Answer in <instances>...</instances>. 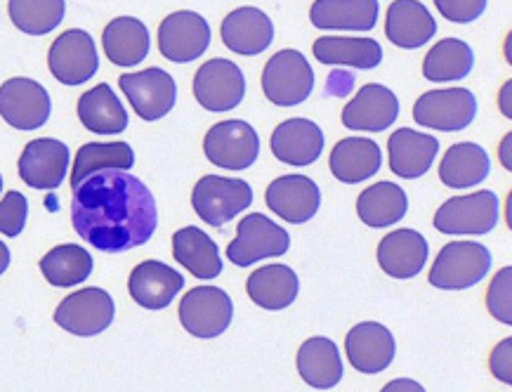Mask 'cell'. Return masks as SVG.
<instances>
[{
  "instance_id": "cell-6",
  "label": "cell",
  "mask_w": 512,
  "mask_h": 392,
  "mask_svg": "<svg viewBox=\"0 0 512 392\" xmlns=\"http://www.w3.org/2000/svg\"><path fill=\"white\" fill-rule=\"evenodd\" d=\"M234 317L232 298L218 286H196L180 300V322L196 338H218Z\"/></svg>"
},
{
  "instance_id": "cell-31",
  "label": "cell",
  "mask_w": 512,
  "mask_h": 392,
  "mask_svg": "<svg viewBox=\"0 0 512 392\" xmlns=\"http://www.w3.org/2000/svg\"><path fill=\"white\" fill-rule=\"evenodd\" d=\"M298 371L314 390H331L343 381V359L338 345L328 338H310L298 350Z\"/></svg>"
},
{
  "instance_id": "cell-17",
  "label": "cell",
  "mask_w": 512,
  "mask_h": 392,
  "mask_svg": "<svg viewBox=\"0 0 512 392\" xmlns=\"http://www.w3.org/2000/svg\"><path fill=\"white\" fill-rule=\"evenodd\" d=\"M265 201L269 211L293 225L312 220L321 206V192L317 182L305 175H284L267 187Z\"/></svg>"
},
{
  "instance_id": "cell-42",
  "label": "cell",
  "mask_w": 512,
  "mask_h": 392,
  "mask_svg": "<svg viewBox=\"0 0 512 392\" xmlns=\"http://www.w3.org/2000/svg\"><path fill=\"white\" fill-rule=\"evenodd\" d=\"M435 5L449 22L458 24L475 22L487 10V0H435Z\"/></svg>"
},
{
  "instance_id": "cell-45",
  "label": "cell",
  "mask_w": 512,
  "mask_h": 392,
  "mask_svg": "<svg viewBox=\"0 0 512 392\" xmlns=\"http://www.w3.org/2000/svg\"><path fill=\"white\" fill-rule=\"evenodd\" d=\"M399 385H404V388H411V390H423V385H418V383H406V381H402V383H390L387 385V390H395V388H399Z\"/></svg>"
},
{
  "instance_id": "cell-14",
  "label": "cell",
  "mask_w": 512,
  "mask_h": 392,
  "mask_svg": "<svg viewBox=\"0 0 512 392\" xmlns=\"http://www.w3.org/2000/svg\"><path fill=\"white\" fill-rule=\"evenodd\" d=\"M210 45V26L199 12L180 10L159 26V50L166 60L187 64L199 60Z\"/></svg>"
},
{
  "instance_id": "cell-34",
  "label": "cell",
  "mask_w": 512,
  "mask_h": 392,
  "mask_svg": "<svg viewBox=\"0 0 512 392\" xmlns=\"http://www.w3.org/2000/svg\"><path fill=\"white\" fill-rule=\"evenodd\" d=\"M491 173V159L475 142H458L439 163V178L446 187L468 189L484 182Z\"/></svg>"
},
{
  "instance_id": "cell-10",
  "label": "cell",
  "mask_w": 512,
  "mask_h": 392,
  "mask_svg": "<svg viewBox=\"0 0 512 392\" xmlns=\"http://www.w3.org/2000/svg\"><path fill=\"white\" fill-rule=\"evenodd\" d=\"M208 161L227 171H244L260 154V137L246 121H220L208 130L203 140Z\"/></svg>"
},
{
  "instance_id": "cell-26",
  "label": "cell",
  "mask_w": 512,
  "mask_h": 392,
  "mask_svg": "<svg viewBox=\"0 0 512 392\" xmlns=\"http://www.w3.org/2000/svg\"><path fill=\"white\" fill-rule=\"evenodd\" d=\"M331 173L345 185H357L378 175L383 166V154L376 140L366 137H345L333 147L331 159H328Z\"/></svg>"
},
{
  "instance_id": "cell-18",
  "label": "cell",
  "mask_w": 512,
  "mask_h": 392,
  "mask_svg": "<svg viewBox=\"0 0 512 392\" xmlns=\"http://www.w3.org/2000/svg\"><path fill=\"white\" fill-rule=\"evenodd\" d=\"M185 289V277L159 260H144L130 272L128 291L144 310H166L177 293Z\"/></svg>"
},
{
  "instance_id": "cell-13",
  "label": "cell",
  "mask_w": 512,
  "mask_h": 392,
  "mask_svg": "<svg viewBox=\"0 0 512 392\" xmlns=\"http://www.w3.org/2000/svg\"><path fill=\"white\" fill-rule=\"evenodd\" d=\"M52 102L48 90L31 78H10L0 86V116L17 130H36L48 123Z\"/></svg>"
},
{
  "instance_id": "cell-29",
  "label": "cell",
  "mask_w": 512,
  "mask_h": 392,
  "mask_svg": "<svg viewBox=\"0 0 512 392\" xmlns=\"http://www.w3.org/2000/svg\"><path fill=\"white\" fill-rule=\"evenodd\" d=\"M78 119L95 135H118L128 128V111L109 83H100L78 100Z\"/></svg>"
},
{
  "instance_id": "cell-38",
  "label": "cell",
  "mask_w": 512,
  "mask_h": 392,
  "mask_svg": "<svg viewBox=\"0 0 512 392\" xmlns=\"http://www.w3.org/2000/svg\"><path fill=\"white\" fill-rule=\"evenodd\" d=\"M93 256L76 244L55 246L45 253L41 260V272L48 284L57 289H71V286L83 284L93 272Z\"/></svg>"
},
{
  "instance_id": "cell-2",
  "label": "cell",
  "mask_w": 512,
  "mask_h": 392,
  "mask_svg": "<svg viewBox=\"0 0 512 392\" xmlns=\"http://www.w3.org/2000/svg\"><path fill=\"white\" fill-rule=\"evenodd\" d=\"M491 270V253L475 241L446 244L430 270V284L442 291H463L482 282Z\"/></svg>"
},
{
  "instance_id": "cell-12",
  "label": "cell",
  "mask_w": 512,
  "mask_h": 392,
  "mask_svg": "<svg viewBox=\"0 0 512 392\" xmlns=\"http://www.w3.org/2000/svg\"><path fill=\"white\" fill-rule=\"evenodd\" d=\"M118 86L133 104L135 114L142 121H159L170 114L177 100V86L173 76L159 67L137 71V74H123Z\"/></svg>"
},
{
  "instance_id": "cell-25",
  "label": "cell",
  "mask_w": 512,
  "mask_h": 392,
  "mask_svg": "<svg viewBox=\"0 0 512 392\" xmlns=\"http://www.w3.org/2000/svg\"><path fill=\"white\" fill-rule=\"evenodd\" d=\"M428 241L416 230H397L385 234L378 244V265L395 279H413L428 260Z\"/></svg>"
},
{
  "instance_id": "cell-35",
  "label": "cell",
  "mask_w": 512,
  "mask_h": 392,
  "mask_svg": "<svg viewBox=\"0 0 512 392\" xmlns=\"http://www.w3.org/2000/svg\"><path fill=\"white\" fill-rule=\"evenodd\" d=\"M409 211L406 192L395 182H378L359 194L357 213L359 220L369 227H390L399 222Z\"/></svg>"
},
{
  "instance_id": "cell-39",
  "label": "cell",
  "mask_w": 512,
  "mask_h": 392,
  "mask_svg": "<svg viewBox=\"0 0 512 392\" xmlns=\"http://www.w3.org/2000/svg\"><path fill=\"white\" fill-rule=\"evenodd\" d=\"M10 19L29 36H45L62 24L67 3L64 0H10Z\"/></svg>"
},
{
  "instance_id": "cell-33",
  "label": "cell",
  "mask_w": 512,
  "mask_h": 392,
  "mask_svg": "<svg viewBox=\"0 0 512 392\" xmlns=\"http://www.w3.org/2000/svg\"><path fill=\"white\" fill-rule=\"evenodd\" d=\"M314 57L328 67L376 69L383 62V48L373 38L324 36L312 45Z\"/></svg>"
},
{
  "instance_id": "cell-20",
  "label": "cell",
  "mask_w": 512,
  "mask_h": 392,
  "mask_svg": "<svg viewBox=\"0 0 512 392\" xmlns=\"http://www.w3.org/2000/svg\"><path fill=\"white\" fill-rule=\"evenodd\" d=\"M399 116V100L390 88L369 83L359 88L352 102H347L343 109V126L350 130H369L380 133L390 128Z\"/></svg>"
},
{
  "instance_id": "cell-8",
  "label": "cell",
  "mask_w": 512,
  "mask_h": 392,
  "mask_svg": "<svg viewBox=\"0 0 512 392\" xmlns=\"http://www.w3.org/2000/svg\"><path fill=\"white\" fill-rule=\"evenodd\" d=\"M477 116V100L468 88L430 90L420 95L413 107V119L418 126L456 133L468 128Z\"/></svg>"
},
{
  "instance_id": "cell-24",
  "label": "cell",
  "mask_w": 512,
  "mask_h": 392,
  "mask_svg": "<svg viewBox=\"0 0 512 392\" xmlns=\"http://www.w3.org/2000/svg\"><path fill=\"white\" fill-rule=\"evenodd\" d=\"M385 34L397 48L418 50L437 34V22L430 10L416 0H395L387 10Z\"/></svg>"
},
{
  "instance_id": "cell-43",
  "label": "cell",
  "mask_w": 512,
  "mask_h": 392,
  "mask_svg": "<svg viewBox=\"0 0 512 392\" xmlns=\"http://www.w3.org/2000/svg\"><path fill=\"white\" fill-rule=\"evenodd\" d=\"M510 362H512V338H505V341L498 343V348L491 352L489 367H491V374H494L498 381L512 385Z\"/></svg>"
},
{
  "instance_id": "cell-40",
  "label": "cell",
  "mask_w": 512,
  "mask_h": 392,
  "mask_svg": "<svg viewBox=\"0 0 512 392\" xmlns=\"http://www.w3.org/2000/svg\"><path fill=\"white\" fill-rule=\"evenodd\" d=\"M487 307L491 317H496L498 322L512 324V267H503V270L491 279Z\"/></svg>"
},
{
  "instance_id": "cell-27",
  "label": "cell",
  "mask_w": 512,
  "mask_h": 392,
  "mask_svg": "<svg viewBox=\"0 0 512 392\" xmlns=\"http://www.w3.org/2000/svg\"><path fill=\"white\" fill-rule=\"evenodd\" d=\"M248 298L262 310H286L295 303L300 291L298 274L286 265H265L248 277Z\"/></svg>"
},
{
  "instance_id": "cell-16",
  "label": "cell",
  "mask_w": 512,
  "mask_h": 392,
  "mask_svg": "<svg viewBox=\"0 0 512 392\" xmlns=\"http://www.w3.org/2000/svg\"><path fill=\"white\" fill-rule=\"evenodd\" d=\"M69 159V147L64 142L52 137L31 140L19 156V178L29 187L52 192L67 178Z\"/></svg>"
},
{
  "instance_id": "cell-46",
  "label": "cell",
  "mask_w": 512,
  "mask_h": 392,
  "mask_svg": "<svg viewBox=\"0 0 512 392\" xmlns=\"http://www.w3.org/2000/svg\"><path fill=\"white\" fill-rule=\"evenodd\" d=\"M0 192H3V175H0Z\"/></svg>"
},
{
  "instance_id": "cell-9",
  "label": "cell",
  "mask_w": 512,
  "mask_h": 392,
  "mask_svg": "<svg viewBox=\"0 0 512 392\" xmlns=\"http://www.w3.org/2000/svg\"><path fill=\"white\" fill-rule=\"evenodd\" d=\"M498 225V196L491 189L454 196L435 213V227L442 234H489Z\"/></svg>"
},
{
  "instance_id": "cell-1",
  "label": "cell",
  "mask_w": 512,
  "mask_h": 392,
  "mask_svg": "<svg viewBox=\"0 0 512 392\" xmlns=\"http://www.w3.org/2000/svg\"><path fill=\"white\" fill-rule=\"evenodd\" d=\"M71 222L85 244L102 253H126L147 244L159 225L152 189L128 171H102L81 182Z\"/></svg>"
},
{
  "instance_id": "cell-44",
  "label": "cell",
  "mask_w": 512,
  "mask_h": 392,
  "mask_svg": "<svg viewBox=\"0 0 512 392\" xmlns=\"http://www.w3.org/2000/svg\"><path fill=\"white\" fill-rule=\"evenodd\" d=\"M8 267H10V248L0 241V274L8 272Z\"/></svg>"
},
{
  "instance_id": "cell-15",
  "label": "cell",
  "mask_w": 512,
  "mask_h": 392,
  "mask_svg": "<svg viewBox=\"0 0 512 392\" xmlns=\"http://www.w3.org/2000/svg\"><path fill=\"white\" fill-rule=\"evenodd\" d=\"M246 95L244 71L229 60H210L196 71L194 97L208 111H229L239 107Z\"/></svg>"
},
{
  "instance_id": "cell-11",
  "label": "cell",
  "mask_w": 512,
  "mask_h": 392,
  "mask_svg": "<svg viewBox=\"0 0 512 392\" xmlns=\"http://www.w3.org/2000/svg\"><path fill=\"white\" fill-rule=\"evenodd\" d=\"M48 64L52 76L64 86H81L100 69V57L93 36L83 29L64 31L57 41L50 45Z\"/></svg>"
},
{
  "instance_id": "cell-30",
  "label": "cell",
  "mask_w": 512,
  "mask_h": 392,
  "mask_svg": "<svg viewBox=\"0 0 512 392\" xmlns=\"http://www.w3.org/2000/svg\"><path fill=\"white\" fill-rule=\"evenodd\" d=\"M173 256L196 279H215L222 272L218 244L199 227H182L173 234Z\"/></svg>"
},
{
  "instance_id": "cell-19",
  "label": "cell",
  "mask_w": 512,
  "mask_h": 392,
  "mask_svg": "<svg viewBox=\"0 0 512 392\" xmlns=\"http://www.w3.org/2000/svg\"><path fill=\"white\" fill-rule=\"evenodd\" d=\"M345 350L350 364L361 374H380L392 364L397 352L395 336L378 322L357 324L347 333Z\"/></svg>"
},
{
  "instance_id": "cell-23",
  "label": "cell",
  "mask_w": 512,
  "mask_h": 392,
  "mask_svg": "<svg viewBox=\"0 0 512 392\" xmlns=\"http://www.w3.org/2000/svg\"><path fill=\"white\" fill-rule=\"evenodd\" d=\"M222 41L236 55H260L274 41V24L258 8H236L222 22Z\"/></svg>"
},
{
  "instance_id": "cell-36",
  "label": "cell",
  "mask_w": 512,
  "mask_h": 392,
  "mask_svg": "<svg viewBox=\"0 0 512 392\" xmlns=\"http://www.w3.org/2000/svg\"><path fill=\"white\" fill-rule=\"evenodd\" d=\"M135 166V152L128 142H93L83 145L76 152L74 173H71V187H78L81 182L93 178L102 171H130Z\"/></svg>"
},
{
  "instance_id": "cell-4",
  "label": "cell",
  "mask_w": 512,
  "mask_h": 392,
  "mask_svg": "<svg viewBox=\"0 0 512 392\" xmlns=\"http://www.w3.org/2000/svg\"><path fill=\"white\" fill-rule=\"evenodd\" d=\"M314 71L303 52L281 50L265 64L262 90L277 107H295L312 95Z\"/></svg>"
},
{
  "instance_id": "cell-28",
  "label": "cell",
  "mask_w": 512,
  "mask_h": 392,
  "mask_svg": "<svg viewBox=\"0 0 512 392\" xmlns=\"http://www.w3.org/2000/svg\"><path fill=\"white\" fill-rule=\"evenodd\" d=\"M378 0H317L310 19L317 29L371 31L378 24Z\"/></svg>"
},
{
  "instance_id": "cell-32",
  "label": "cell",
  "mask_w": 512,
  "mask_h": 392,
  "mask_svg": "<svg viewBox=\"0 0 512 392\" xmlns=\"http://www.w3.org/2000/svg\"><path fill=\"white\" fill-rule=\"evenodd\" d=\"M149 31L140 19L135 17H116L104 29L102 45L107 52L109 62L116 67H133L142 64L149 55Z\"/></svg>"
},
{
  "instance_id": "cell-7",
  "label": "cell",
  "mask_w": 512,
  "mask_h": 392,
  "mask_svg": "<svg viewBox=\"0 0 512 392\" xmlns=\"http://www.w3.org/2000/svg\"><path fill=\"white\" fill-rule=\"evenodd\" d=\"M116 305L114 298L104 289H83L71 293L59 303L55 310V322L59 329L74 333V336L90 338L107 331L114 324Z\"/></svg>"
},
{
  "instance_id": "cell-5",
  "label": "cell",
  "mask_w": 512,
  "mask_h": 392,
  "mask_svg": "<svg viewBox=\"0 0 512 392\" xmlns=\"http://www.w3.org/2000/svg\"><path fill=\"white\" fill-rule=\"evenodd\" d=\"M291 248V234L267 215H246L236 227V239L227 246V258L234 265L248 267L258 260L277 258Z\"/></svg>"
},
{
  "instance_id": "cell-37",
  "label": "cell",
  "mask_w": 512,
  "mask_h": 392,
  "mask_svg": "<svg viewBox=\"0 0 512 392\" xmlns=\"http://www.w3.org/2000/svg\"><path fill=\"white\" fill-rule=\"evenodd\" d=\"M475 55L472 48L461 38H444L425 55L423 76L435 83H451L463 81L472 71Z\"/></svg>"
},
{
  "instance_id": "cell-41",
  "label": "cell",
  "mask_w": 512,
  "mask_h": 392,
  "mask_svg": "<svg viewBox=\"0 0 512 392\" xmlns=\"http://www.w3.org/2000/svg\"><path fill=\"white\" fill-rule=\"evenodd\" d=\"M26 215H29V201L22 192H8L0 201V234L19 237L24 232Z\"/></svg>"
},
{
  "instance_id": "cell-21",
  "label": "cell",
  "mask_w": 512,
  "mask_h": 392,
  "mask_svg": "<svg viewBox=\"0 0 512 392\" xmlns=\"http://www.w3.org/2000/svg\"><path fill=\"white\" fill-rule=\"evenodd\" d=\"M269 147L288 166H310L324 152V133L314 121L288 119L274 128Z\"/></svg>"
},
{
  "instance_id": "cell-3",
  "label": "cell",
  "mask_w": 512,
  "mask_h": 392,
  "mask_svg": "<svg viewBox=\"0 0 512 392\" xmlns=\"http://www.w3.org/2000/svg\"><path fill=\"white\" fill-rule=\"evenodd\" d=\"M253 204V189L246 180L206 175L196 182L192 206L196 215L210 227H225Z\"/></svg>"
},
{
  "instance_id": "cell-22",
  "label": "cell",
  "mask_w": 512,
  "mask_h": 392,
  "mask_svg": "<svg viewBox=\"0 0 512 392\" xmlns=\"http://www.w3.org/2000/svg\"><path fill=\"white\" fill-rule=\"evenodd\" d=\"M387 152H390V168L397 178L416 180L423 178L435 163L439 140L411 128H399L387 142Z\"/></svg>"
}]
</instances>
